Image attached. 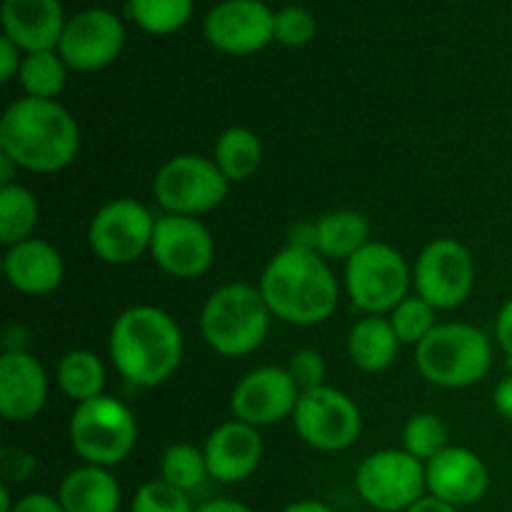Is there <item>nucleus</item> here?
<instances>
[{
    "mask_svg": "<svg viewBox=\"0 0 512 512\" xmlns=\"http://www.w3.org/2000/svg\"><path fill=\"white\" fill-rule=\"evenodd\" d=\"M80 150L78 120L58 100L18 98L0 118V153L18 168L58 173Z\"/></svg>",
    "mask_w": 512,
    "mask_h": 512,
    "instance_id": "f257e3e1",
    "label": "nucleus"
},
{
    "mask_svg": "<svg viewBox=\"0 0 512 512\" xmlns=\"http://www.w3.org/2000/svg\"><path fill=\"white\" fill-rule=\"evenodd\" d=\"M48 403V373L25 350H5L0 358V415L8 423H28Z\"/></svg>",
    "mask_w": 512,
    "mask_h": 512,
    "instance_id": "6ab92c4d",
    "label": "nucleus"
},
{
    "mask_svg": "<svg viewBox=\"0 0 512 512\" xmlns=\"http://www.w3.org/2000/svg\"><path fill=\"white\" fill-rule=\"evenodd\" d=\"M195 512H255L250 505L240 503V500H230V498H218V500H208L200 508H195Z\"/></svg>",
    "mask_w": 512,
    "mask_h": 512,
    "instance_id": "79ce46f5",
    "label": "nucleus"
},
{
    "mask_svg": "<svg viewBox=\"0 0 512 512\" xmlns=\"http://www.w3.org/2000/svg\"><path fill=\"white\" fill-rule=\"evenodd\" d=\"M355 488L378 512H405L428 493L425 463L398 448L378 450L360 463Z\"/></svg>",
    "mask_w": 512,
    "mask_h": 512,
    "instance_id": "1a4fd4ad",
    "label": "nucleus"
},
{
    "mask_svg": "<svg viewBox=\"0 0 512 512\" xmlns=\"http://www.w3.org/2000/svg\"><path fill=\"white\" fill-rule=\"evenodd\" d=\"M210 478L205 453L190 443H173L160 458V480L183 493H193Z\"/></svg>",
    "mask_w": 512,
    "mask_h": 512,
    "instance_id": "c85d7f7f",
    "label": "nucleus"
},
{
    "mask_svg": "<svg viewBox=\"0 0 512 512\" xmlns=\"http://www.w3.org/2000/svg\"><path fill=\"white\" fill-rule=\"evenodd\" d=\"M315 228H318V253L325 260L348 263L358 250L370 243V223L358 210H330L315 220Z\"/></svg>",
    "mask_w": 512,
    "mask_h": 512,
    "instance_id": "b1692460",
    "label": "nucleus"
},
{
    "mask_svg": "<svg viewBox=\"0 0 512 512\" xmlns=\"http://www.w3.org/2000/svg\"><path fill=\"white\" fill-rule=\"evenodd\" d=\"M155 223L158 218H153V213L138 200H110L90 220V250L108 265L135 263L140 255L150 253Z\"/></svg>",
    "mask_w": 512,
    "mask_h": 512,
    "instance_id": "9b49d317",
    "label": "nucleus"
},
{
    "mask_svg": "<svg viewBox=\"0 0 512 512\" xmlns=\"http://www.w3.org/2000/svg\"><path fill=\"white\" fill-rule=\"evenodd\" d=\"M448 448V425L435 413H418L405 423L403 428V450L428 463L435 455Z\"/></svg>",
    "mask_w": 512,
    "mask_h": 512,
    "instance_id": "7c9ffc66",
    "label": "nucleus"
},
{
    "mask_svg": "<svg viewBox=\"0 0 512 512\" xmlns=\"http://www.w3.org/2000/svg\"><path fill=\"white\" fill-rule=\"evenodd\" d=\"M0 20L5 38L23 53L55 50L68 23L60 0H3Z\"/></svg>",
    "mask_w": 512,
    "mask_h": 512,
    "instance_id": "aec40b11",
    "label": "nucleus"
},
{
    "mask_svg": "<svg viewBox=\"0 0 512 512\" xmlns=\"http://www.w3.org/2000/svg\"><path fill=\"white\" fill-rule=\"evenodd\" d=\"M110 358L115 370L135 388H158L183 363V333L173 315L155 305L123 310L110 330Z\"/></svg>",
    "mask_w": 512,
    "mask_h": 512,
    "instance_id": "f03ea898",
    "label": "nucleus"
},
{
    "mask_svg": "<svg viewBox=\"0 0 512 512\" xmlns=\"http://www.w3.org/2000/svg\"><path fill=\"white\" fill-rule=\"evenodd\" d=\"M13 508L15 503H10L8 485H3V488H0V512H13Z\"/></svg>",
    "mask_w": 512,
    "mask_h": 512,
    "instance_id": "a18cd8bd",
    "label": "nucleus"
},
{
    "mask_svg": "<svg viewBox=\"0 0 512 512\" xmlns=\"http://www.w3.org/2000/svg\"><path fill=\"white\" fill-rule=\"evenodd\" d=\"M13 512H65L58 498L45 493H30L15 503Z\"/></svg>",
    "mask_w": 512,
    "mask_h": 512,
    "instance_id": "e433bc0d",
    "label": "nucleus"
},
{
    "mask_svg": "<svg viewBox=\"0 0 512 512\" xmlns=\"http://www.w3.org/2000/svg\"><path fill=\"white\" fill-rule=\"evenodd\" d=\"M125 45V28L115 13L90 8L65 23L58 53L70 70L93 73L108 68Z\"/></svg>",
    "mask_w": 512,
    "mask_h": 512,
    "instance_id": "2eb2a0df",
    "label": "nucleus"
},
{
    "mask_svg": "<svg viewBox=\"0 0 512 512\" xmlns=\"http://www.w3.org/2000/svg\"><path fill=\"white\" fill-rule=\"evenodd\" d=\"M230 180L220 173L213 158L185 153L160 165L153 180V195L168 215L210 213L228 198Z\"/></svg>",
    "mask_w": 512,
    "mask_h": 512,
    "instance_id": "6e6552de",
    "label": "nucleus"
},
{
    "mask_svg": "<svg viewBox=\"0 0 512 512\" xmlns=\"http://www.w3.org/2000/svg\"><path fill=\"white\" fill-rule=\"evenodd\" d=\"M405 512H458V508H453V505H448V503H443V500L433 498V495H423L418 503L410 505V508Z\"/></svg>",
    "mask_w": 512,
    "mask_h": 512,
    "instance_id": "37998d69",
    "label": "nucleus"
},
{
    "mask_svg": "<svg viewBox=\"0 0 512 512\" xmlns=\"http://www.w3.org/2000/svg\"><path fill=\"white\" fill-rule=\"evenodd\" d=\"M318 33V23L313 15L300 5H288V8L275 13V40L288 48H300L308 45Z\"/></svg>",
    "mask_w": 512,
    "mask_h": 512,
    "instance_id": "72a5a7b5",
    "label": "nucleus"
},
{
    "mask_svg": "<svg viewBox=\"0 0 512 512\" xmlns=\"http://www.w3.org/2000/svg\"><path fill=\"white\" fill-rule=\"evenodd\" d=\"M435 313H438V310H435L428 300L420 298V295H408V298L388 315V320L390 325H393L395 335L400 338V343L415 345V348H418V345L438 328Z\"/></svg>",
    "mask_w": 512,
    "mask_h": 512,
    "instance_id": "2f4dec72",
    "label": "nucleus"
},
{
    "mask_svg": "<svg viewBox=\"0 0 512 512\" xmlns=\"http://www.w3.org/2000/svg\"><path fill=\"white\" fill-rule=\"evenodd\" d=\"M400 338L383 315L360 318L348 333V355L363 373H383L398 358Z\"/></svg>",
    "mask_w": 512,
    "mask_h": 512,
    "instance_id": "5701e85b",
    "label": "nucleus"
},
{
    "mask_svg": "<svg viewBox=\"0 0 512 512\" xmlns=\"http://www.w3.org/2000/svg\"><path fill=\"white\" fill-rule=\"evenodd\" d=\"M13 468H20V473H23V480H28L30 473L35 470V463H33V458H30L28 453H23V450H3L5 475L13 473Z\"/></svg>",
    "mask_w": 512,
    "mask_h": 512,
    "instance_id": "ea45409f",
    "label": "nucleus"
},
{
    "mask_svg": "<svg viewBox=\"0 0 512 512\" xmlns=\"http://www.w3.org/2000/svg\"><path fill=\"white\" fill-rule=\"evenodd\" d=\"M18 80L28 98L55 100L65 90L68 65H65V60L55 50L25 53Z\"/></svg>",
    "mask_w": 512,
    "mask_h": 512,
    "instance_id": "cd10ccee",
    "label": "nucleus"
},
{
    "mask_svg": "<svg viewBox=\"0 0 512 512\" xmlns=\"http://www.w3.org/2000/svg\"><path fill=\"white\" fill-rule=\"evenodd\" d=\"M410 273L403 255L385 243L370 240L345 263L348 298L365 315H390L408 298Z\"/></svg>",
    "mask_w": 512,
    "mask_h": 512,
    "instance_id": "0eeeda50",
    "label": "nucleus"
},
{
    "mask_svg": "<svg viewBox=\"0 0 512 512\" xmlns=\"http://www.w3.org/2000/svg\"><path fill=\"white\" fill-rule=\"evenodd\" d=\"M493 405L505 420H512V373L505 375V378L495 385Z\"/></svg>",
    "mask_w": 512,
    "mask_h": 512,
    "instance_id": "a19ab883",
    "label": "nucleus"
},
{
    "mask_svg": "<svg viewBox=\"0 0 512 512\" xmlns=\"http://www.w3.org/2000/svg\"><path fill=\"white\" fill-rule=\"evenodd\" d=\"M203 453L210 478L225 485L243 483L263 463V438L258 428L233 418L208 435Z\"/></svg>",
    "mask_w": 512,
    "mask_h": 512,
    "instance_id": "a211bd4d",
    "label": "nucleus"
},
{
    "mask_svg": "<svg viewBox=\"0 0 512 512\" xmlns=\"http://www.w3.org/2000/svg\"><path fill=\"white\" fill-rule=\"evenodd\" d=\"M293 425L305 445L323 453H338L355 445L363 430V418L350 395L323 385V388L300 393Z\"/></svg>",
    "mask_w": 512,
    "mask_h": 512,
    "instance_id": "9d476101",
    "label": "nucleus"
},
{
    "mask_svg": "<svg viewBox=\"0 0 512 512\" xmlns=\"http://www.w3.org/2000/svg\"><path fill=\"white\" fill-rule=\"evenodd\" d=\"M128 15L150 35H170L193 15V0H128Z\"/></svg>",
    "mask_w": 512,
    "mask_h": 512,
    "instance_id": "c756f323",
    "label": "nucleus"
},
{
    "mask_svg": "<svg viewBox=\"0 0 512 512\" xmlns=\"http://www.w3.org/2000/svg\"><path fill=\"white\" fill-rule=\"evenodd\" d=\"M58 385L75 403L100 398L105 390V365L93 350H70L58 365Z\"/></svg>",
    "mask_w": 512,
    "mask_h": 512,
    "instance_id": "a878e982",
    "label": "nucleus"
},
{
    "mask_svg": "<svg viewBox=\"0 0 512 512\" xmlns=\"http://www.w3.org/2000/svg\"><path fill=\"white\" fill-rule=\"evenodd\" d=\"M425 480L428 495L453 508H470L480 503L490 488V473L483 458L458 445H448L443 453L425 463Z\"/></svg>",
    "mask_w": 512,
    "mask_h": 512,
    "instance_id": "f3484780",
    "label": "nucleus"
},
{
    "mask_svg": "<svg viewBox=\"0 0 512 512\" xmlns=\"http://www.w3.org/2000/svg\"><path fill=\"white\" fill-rule=\"evenodd\" d=\"M150 255L163 273L193 280L208 273L213 265L215 243L210 230L198 218L165 213L155 223Z\"/></svg>",
    "mask_w": 512,
    "mask_h": 512,
    "instance_id": "4468645a",
    "label": "nucleus"
},
{
    "mask_svg": "<svg viewBox=\"0 0 512 512\" xmlns=\"http://www.w3.org/2000/svg\"><path fill=\"white\" fill-rule=\"evenodd\" d=\"M205 38L228 55H253L275 40V13L260 0H225L205 18Z\"/></svg>",
    "mask_w": 512,
    "mask_h": 512,
    "instance_id": "dca6fc26",
    "label": "nucleus"
},
{
    "mask_svg": "<svg viewBox=\"0 0 512 512\" xmlns=\"http://www.w3.org/2000/svg\"><path fill=\"white\" fill-rule=\"evenodd\" d=\"M8 283L23 295H48L60 288L65 275L63 255L48 240L28 238L10 245L3 258Z\"/></svg>",
    "mask_w": 512,
    "mask_h": 512,
    "instance_id": "412c9836",
    "label": "nucleus"
},
{
    "mask_svg": "<svg viewBox=\"0 0 512 512\" xmlns=\"http://www.w3.org/2000/svg\"><path fill=\"white\" fill-rule=\"evenodd\" d=\"M260 293L275 318L298 328L325 323L340 298L338 280L323 255L290 245L265 265Z\"/></svg>",
    "mask_w": 512,
    "mask_h": 512,
    "instance_id": "7ed1b4c3",
    "label": "nucleus"
},
{
    "mask_svg": "<svg viewBox=\"0 0 512 512\" xmlns=\"http://www.w3.org/2000/svg\"><path fill=\"white\" fill-rule=\"evenodd\" d=\"M68 433L70 445L85 465L113 468L133 453L138 443V420L128 405L103 393L73 410Z\"/></svg>",
    "mask_w": 512,
    "mask_h": 512,
    "instance_id": "423d86ee",
    "label": "nucleus"
},
{
    "mask_svg": "<svg viewBox=\"0 0 512 512\" xmlns=\"http://www.w3.org/2000/svg\"><path fill=\"white\" fill-rule=\"evenodd\" d=\"M298 400L300 388L288 368L263 365L238 380L230 393V413L240 423L260 430L293 418Z\"/></svg>",
    "mask_w": 512,
    "mask_h": 512,
    "instance_id": "ddd939ff",
    "label": "nucleus"
},
{
    "mask_svg": "<svg viewBox=\"0 0 512 512\" xmlns=\"http://www.w3.org/2000/svg\"><path fill=\"white\" fill-rule=\"evenodd\" d=\"M58 500L65 512H118L120 485L108 468L83 465L65 475Z\"/></svg>",
    "mask_w": 512,
    "mask_h": 512,
    "instance_id": "4be33fe9",
    "label": "nucleus"
},
{
    "mask_svg": "<svg viewBox=\"0 0 512 512\" xmlns=\"http://www.w3.org/2000/svg\"><path fill=\"white\" fill-rule=\"evenodd\" d=\"M38 215V200L25 185H3L0 188V243L10 248V245L33 238Z\"/></svg>",
    "mask_w": 512,
    "mask_h": 512,
    "instance_id": "bb28decb",
    "label": "nucleus"
},
{
    "mask_svg": "<svg viewBox=\"0 0 512 512\" xmlns=\"http://www.w3.org/2000/svg\"><path fill=\"white\" fill-rule=\"evenodd\" d=\"M283 512H335V510L328 508L325 503H318V500H300V503L288 505Z\"/></svg>",
    "mask_w": 512,
    "mask_h": 512,
    "instance_id": "c03bdc74",
    "label": "nucleus"
},
{
    "mask_svg": "<svg viewBox=\"0 0 512 512\" xmlns=\"http://www.w3.org/2000/svg\"><path fill=\"white\" fill-rule=\"evenodd\" d=\"M495 338H498L500 348L508 355V363L512 365V298L500 308L498 320H495Z\"/></svg>",
    "mask_w": 512,
    "mask_h": 512,
    "instance_id": "4c0bfd02",
    "label": "nucleus"
},
{
    "mask_svg": "<svg viewBox=\"0 0 512 512\" xmlns=\"http://www.w3.org/2000/svg\"><path fill=\"white\" fill-rule=\"evenodd\" d=\"M213 160L230 183H240V180H248L250 175H255V170L263 163V143L250 128L235 125V128L223 130L218 135Z\"/></svg>",
    "mask_w": 512,
    "mask_h": 512,
    "instance_id": "393cba45",
    "label": "nucleus"
},
{
    "mask_svg": "<svg viewBox=\"0 0 512 512\" xmlns=\"http://www.w3.org/2000/svg\"><path fill=\"white\" fill-rule=\"evenodd\" d=\"M23 50L13 43L10 38H0V80L3 83H10L15 75L20 73V65H23V58H20Z\"/></svg>",
    "mask_w": 512,
    "mask_h": 512,
    "instance_id": "c9c22d12",
    "label": "nucleus"
},
{
    "mask_svg": "<svg viewBox=\"0 0 512 512\" xmlns=\"http://www.w3.org/2000/svg\"><path fill=\"white\" fill-rule=\"evenodd\" d=\"M413 283L420 298L428 300L435 310L460 308L475 285L473 255L453 238L433 240L415 263Z\"/></svg>",
    "mask_w": 512,
    "mask_h": 512,
    "instance_id": "f8f14e48",
    "label": "nucleus"
},
{
    "mask_svg": "<svg viewBox=\"0 0 512 512\" xmlns=\"http://www.w3.org/2000/svg\"><path fill=\"white\" fill-rule=\"evenodd\" d=\"M130 512H195V508L190 505L188 493L163 480H150L133 495Z\"/></svg>",
    "mask_w": 512,
    "mask_h": 512,
    "instance_id": "473e14b6",
    "label": "nucleus"
},
{
    "mask_svg": "<svg viewBox=\"0 0 512 512\" xmlns=\"http://www.w3.org/2000/svg\"><path fill=\"white\" fill-rule=\"evenodd\" d=\"M270 318L273 313L260 288L248 283H228L205 300L200 333L218 355L240 358L263 345L268 338Z\"/></svg>",
    "mask_w": 512,
    "mask_h": 512,
    "instance_id": "20e7f679",
    "label": "nucleus"
},
{
    "mask_svg": "<svg viewBox=\"0 0 512 512\" xmlns=\"http://www.w3.org/2000/svg\"><path fill=\"white\" fill-rule=\"evenodd\" d=\"M290 378L295 380V385L300 388V393H308V390L323 388L325 380V360L318 350L303 348L290 358L288 365Z\"/></svg>",
    "mask_w": 512,
    "mask_h": 512,
    "instance_id": "f704fd0d",
    "label": "nucleus"
},
{
    "mask_svg": "<svg viewBox=\"0 0 512 512\" xmlns=\"http://www.w3.org/2000/svg\"><path fill=\"white\" fill-rule=\"evenodd\" d=\"M290 248L300 250H315L318 253V228L315 223H295L288 233Z\"/></svg>",
    "mask_w": 512,
    "mask_h": 512,
    "instance_id": "58836bf2",
    "label": "nucleus"
},
{
    "mask_svg": "<svg viewBox=\"0 0 512 512\" xmlns=\"http://www.w3.org/2000/svg\"><path fill=\"white\" fill-rule=\"evenodd\" d=\"M415 365L438 388H470L490 373L493 343L468 323H443L415 348Z\"/></svg>",
    "mask_w": 512,
    "mask_h": 512,
    "instance_id": "39448f33",
    "label": "nucleus"
}]
</instances>
